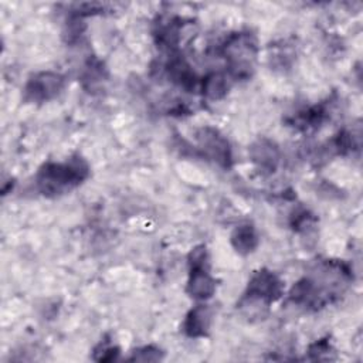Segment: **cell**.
I'll return each instance as SVG.
<instances>
[{
    "mask_svg": "<svg viewBox=\"0 0 363 363\" xmlns=\"http://www.w3.org/2000/svg\"><path fill=\"white\" fill-rule=\"evenodd\" d=\"M89 176V166L79 155L65 162H47L35 174L37 190L47 197H57L71 191Z\"/></svg>",
    "mask_w": 363,
    "mask_h": 363,
    "instance_id": "obj_1",
    "label": "cell"
},
{
    "mask_svg": "<svg viewBox=\"0 0 363 363\" xmlns=\"http://www.w3.org/2000/svg\"><path fill=\"white\" fill-rule=\"evenodd\" d=\"M220 54L227 61L228 75L237 81L250 79L257 61V38L250 31L230 34L220 47Z\"/></svg>",
    "mask_w": 363,
    "mask_h": 363,
    "instance_id": "obj_2",
    "label": "cell"
},
{
    "mask_svg": "<svg viewBox=\"0 0 363 363\" xmlns=\"http://www.w3.org/2000/svg\"><path fill=\"white\" fill-rule=\"evenodd\" d=\"M189 279L186 292L196 301H207L216 292V279L208 272L206 245L194 247L189 254Z\"/></svg>",
    "mask_w": 363,
    "mask_h": 363,
    "instance_id": "obj_3",
    "label": "cell"
},
{
    "mask_svg": "<svg viewBox=\"0 0 363 363\" xmlns=\"http://www.w3.org/2000/svg\"><path fill=\"white\" fill-rule=\"evenodd\" d=\"M284 294L282 279L272 272L271 269L261 268L252 274L248 281L244 296L240 301V305H262L268 306L269 303L278 301Z\"/></svg>",
    "mask_w": 363,
    "mask_h": 363,
    "instance_id": "obj_4",
    "label": "cell"
},
{
    "mask_svg": "<svg viewBox=\"0 0 363 363\" xmlns=\"http://www.w3.org/2000/svg\"><path fill=\"white\" fill-rule=\"evenodd\" d=\"M196 142L200 153L220 164L221 167L228 169L233 163L231 146L227 138L213 126H201L196 130Z\"/></svg>",
    "mask_w": 363,
    "mask_h": 363,
    "instance_id": "obj_5",
    "label": "cell"
},
{
    "mask_svg": "<svg viewBox=\"0 0 363 363\" xmlns=\"http://www.w3.org/2000/svg\"><path fill=\"white\" fill-rule=\"evenodd\" d=\"M64 85L65 79L58 72L43 71L33 74L24 86V101L33 104L47 102L58 96Z\"/></svg>",
    "mask_w": 363,
    "mask_h": 363,
    "instance_id": "obj_6",
    "label": "cell"
},
{
    "mask_svg": "<svg viewBox=\"0 0 363 363\" xmlns=\"http://www.w3.org/2000/svg\"><path fill=\"white\" fill-rule=\"evenodd\" d=\"M248 155L257 170L262 174L274 173L281 162L278 145L268 138H258L248 147Z\"/></svg>",
    "mask_w": 363,
    "mask_h": 363,
    "instance_id": "obj_7",
    "label": "cell"
},
{
    "mask_svg": "<svg viewBox=\"0 0 363 363\" xmlns=\"http://www.w3.org/2000/svg\"><path fill=\"white\" fill-rule=\"evenodd\" d=\"M164 68H166V74H167L169 79L174 85L183 88L184 91L193 92L197 86H200V82H199L193 68L184 60V57L180 55L179 52H173L170 55Z\"/></svg>",
    "mask_w": 363,
    "mask_h": 363,
    "instance_id": "obj_8",
    "label": "cell"
},
{
    "mask_svg": "<svg viewBox=\"0 0 363 363\" xmlns=\"http://www.w3.org/2000/svg\"><path fill=\"white\" fill-rule=\"evenodd\" d=\"M183 20L179 17H163L155 23L153 37L159 47L174 50L182 40Z\"/></svg>",
    "mask_w": 363,
    "mask_h": 363,
    "instance_id": "obj_9",
    "label": "cell"
},
{
    "mask_svg": "<svg viewBox=\"0 0 363 363\" xmlns=\"http://www.w3.org/2000/svg\"><path fill=\"white\" fill-rule=\"evenodd\" d=\"M211 320V312L207 305H197L186 315L183 330L189 337L207 336Z\"/></svg>",
    "mask_w": 363,
    "mask_h": 363,
    "instance_id": "obj_10",
    "label": "cell"
},
{
    "mask_svg": "<svg viewBox=\"0 0 363 363\" xmlns=\"http://www.w3.org/2000/svg\"><path fill=\"white\" fill-rule=\"evenodd\" d=\"M230 81L223 72H210L200 81V91L206 99L218 101L224 98L228 92Z\"/></svg>",
    "mask_w": 363,
    "mask_h": 363,
    "instance_id": "obj_11",
    "label": "cell"
},
{
    "mask_svg": "<svg viewBox=\"0 0 363 363\" xmlns=\"http://www.w3.org/2000/svg\"><path fill=\"white\" fill-rule=\"evenodd\" d=\"M233 248L241 254V255H248L252 251H255L258 245V234L255 228L251 224H241L234 228L230 237Z\"/></svg>",
    "mask_w": 363,
    "mask_h": 363,
    "instance_id": "obj_12",
    "label": "cell"
},
{
    "mask_svg": "<svg viewBox=\"0 0 363 363\" xmlns=\"http://www.w3.org/2000/svg\"><path fill=\"white\" fill-rule=\"evenodd\" d=\"M328 119V108L326 105H313L301 112H298L292 119L291 125L301 128L303 130L316 128Z\"/></svg>",
    "mask_w": 363,
    "mask_h": 363,
    "instance_id": "obj_13",
    "label": "cell"
},
{
    "mask_svg": "<svg viewBox=\"0 0 363 363\" xmlns=\"http://www.w3.org/2000/svg\"><path fill=\"white\" fill-rule=\"evenodd\" d=\"M333 353L335 349L328 339H319L308 349V354L312 360H332L335 359V356H332Z\"/></svg>",
    "mask_w": 363,
    "mask_h": 363,
    "instance_id": "obj_14",
    "label": "cell"
},
{
    "mask_svg": "<svg viewBox=\"0 0 363 363\" xmlns=\"http://www.w3.org/2000/svg\"><path fill=\"white\" fill-rule=\"evenodd\" d=\"M164 356V353L156 347V346H143L139 347L136 350L132 352V356L129 357V360H136V362H157L162 360Z\"/></svg>",
    "mask_w": 363,
    "mask_h": 363,
    "instance_id": "obj_15",
    "label": "cell"
},
{
    "mask_svg": "<svg viewBox=\"0 0 363 363\" xmlns=\"http://www.w3.org/2000/svg\"><path fill=\"white\" fill-rule=\"evenodd\" d=\"M119 354V349L109 343L108 340L101 342L95 349H94V359L96 362H111L115 360Z\"/></svg>",
    "mask_w": 363,
    "mask_h": 363,
    "instance_id": "obj_16",
    "label": "cell"
}]
</instances>
